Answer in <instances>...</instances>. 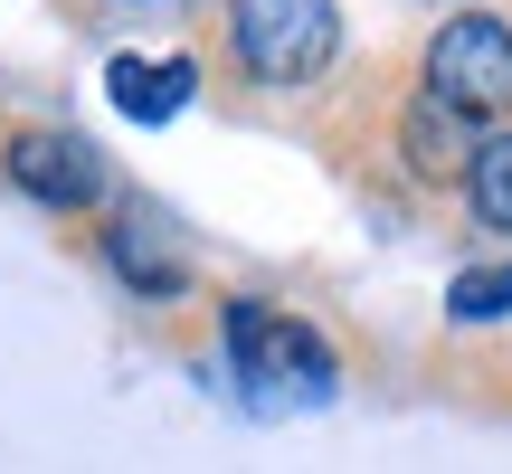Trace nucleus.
Masks as SVG:
<instances>
[{
	"mask_svg": "<svg viewBox=\"0 0 512 474\" xmlns=\"http://www.w3.org/2000/svg\"><path fill=\"white\" fill-rule=\"evenodd\" d=\"M228 38L256 86H313L342 48V10L332 0H228Z\"/></svg>",
	"mask_w": 512,
	"mask_h": 474,
	"instance_id": "nucleus-1",
	"label": "nucleus"
},
{
	"mask_svg": "<svg viewBox=\"0 0 512 474\" xmlns=\"http://www.w3.org/2000/svg\"><path fill=\"white\" fill-rule=\"evenodd\" d=\"M427 95L456 105L465 124L512 114V29H503V19H484V10L446 19V29L427 38Z\"/></svg>",
	"mask_w": 512,
	"mask_h": 474,
	"instance_id": "nucleus-2",
	"label": "nucleus"
},
{
	"mask_svg": "<svg viewBox=\"0 0 512 474\" xmlns=\"http://www.w3.org/2000/svg\"><path fill=\"white\" fill-rule=\"evenodd\" d=\"M228 361L247 389H304V399L332 389V351L275 304H228Z\"/></svg>",
	"mask_w": 512,
	"mask_h": 474,
	"instance_id": "nucleus-3",
	"label": "nucleus"
},
{
	"mask_svg": "<svg viewBox=\"0 0 512 474\" xmlns=\"http://www.w3.org/2000/svg\"><path fill=\"white\" fill-rule=\"evenodd\" d=\"M0 171H10L29 200H48V209H86L95 190H105V162H95L76 133H10Z\"/></svg>",
	"mask_w": 512,
	"mask_h": 474,
	"instance_id": "nucleus-4",
	"label": "nucleus"
},
{
	"mask_svg": "<svg viewBox=\"0 0 512 474\" xmlns=\"http://www.w3.org/2000/svg\"><path fill=\"white\" fill-rule=\"evenodd\" d=\"M475 124H465L456 105H437V95H418L408 105V162H418V181H456V171H475Z\"/></svg>",
	"mask_w": 512,
	"mask_h": 474,
	"instance_id": "nucleus-5",
	"label": "nucleus"
},
{
	"mask_svg": "<svg viewBox=\"0 0 512 474\" xmlns=\"http://www.w3.org/2000/svg\"><path fill=\"white\" fill-rule=\"evenodd\" d=\"M105 86H114V105L133 114V124H171V114L190 105V57H114L105 67Z\"/></svg>",
	"mask_w": 512,
	"mask_h": 474,
	"instance_id": "nucleus-6",
	"label": "nucleus"
},
{
	"mask_svg": "<svg viewBox=\"0 0 512 474\" xmlns=\"http://www.w3.org/2000/svg\"><path fill=\"white\" fill-rule=\"evenodd\" d=\"M465 200H475L484 228H512V133H494V143L475 152V171H465Z\"/></svg>",
	"mask_w": 512,
	"mask_h": 474,
	"instance_id": "nucleus-7",
	"label": "nucleus"
},
{
	"mask_svg": "<svg viewBox=\"0 0 512 474\" xmlns=\"http://www.w3.org/2000/svg\"><path fill=\"white\" fill-rule=\"evenodd\" d=\"M105 247H114V266H124V285H143V294H181V256H162L143 228H114Z\"/></svg>",
	"mask_w": 512,
	"mask_h": 474,
	"instance_id": "nucleus-8",
	"label": "nucleus"
},
{
	"mask_svg": "<svg viewBox=\"0 0 512 474\" xmlns=\"http://www.w3.org/2000/svg\"><path fill=\"white\" fill-rule=\"evenodd\" d=\"M446 313H456V323H494V313H512V266H475V275H456Z\"/></svg>",
	"mask_w": 512,
	"mask_h": 474,
	"instance_id": "nucleus-9",
	"label": "nucleus"
}]
</instances>
